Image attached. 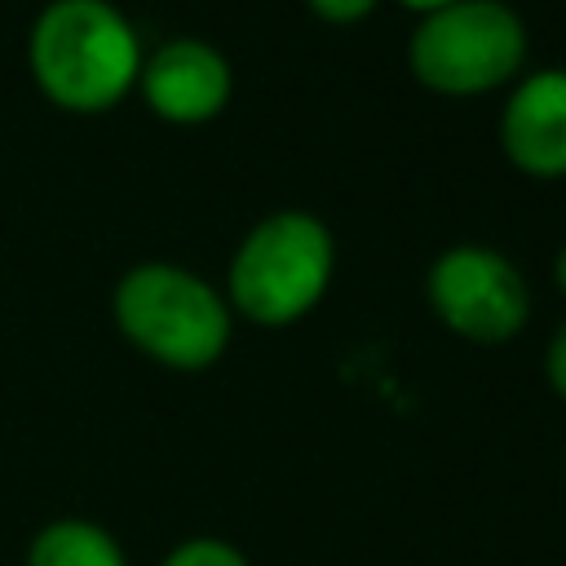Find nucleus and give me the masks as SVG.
I'll return each instance as SVG.
<instances>
[{
    "mask_svg": "<svg viewBox=\"0 0 566 566\" xmlns=\"http://www.w3.org/2000/svg\"><path fill=\"white\" fill-rule=\"evenodd\" d=\"M27 66L57 111L102 115L137 88L142 40L111 0H49L31 22Z\"/></svg>",
    "mask_w": 566,
    "mask_h": 566,
    "instance_id": "obj_1",
    "label": "nucleus"
},
{
    "mask_svg": "<svg viewBox=\"0 0 566 566\" xmlns=\"http://www.w3.org/2000/svg\"><path fill=\"white\" fill-rule=\"evenodd\" d=\"M119 336L168 371H208L234 332L226 296L172 261H137L111 287Z\"/></svg>",
    "mask_w": 566,
    "mask_h": 566,
    "instance_id": "obj_2",
    "label": "nucleus"
},
{
    "mask_svg": "<svg viewBox=\"0 0 566 566\" xmlns=\"http://www.w3.org/2000/svg\"><path fill=\"white\" fill-rule=\"evenodd\" d=\"M332 270V230L305 208H279L239 239L226 270V305L256 327H287L323 301Z\"/></svg>",
    "mask_w": 566,
    "mask_h": 566,
    "instance_id": "obj_3",
    "label": "nucleus"
},
{
    "mask_svg": "<svg viewBox=\"0 0 566 566\" xmlns=\"http://www.w3.org/2000/svg\"><path fill=\"white\" fill-rule=\"evenodd\" d=\"M526 62V27L504 0H455L416 22L411 75L442 97H478L513 84Z\"/></svg>",
    "mask_w": 566,
    "mask_h": 566,
    "instance_id": "obj_4",
    "label": "nucleus"
},
{
    "mask_svg": "<svg viewBox=\"0 0 566 566\" xmlns=\"http://www.w3.org/2000/svg\"><path fill=\"white\" fill-rule=\"evenodd\" d=\"M424 296L438 323L473 345H504L531 318L522 270L486 243H451L424 274Z\"/></svg>",
    "mask_w": 566,
    "mask_h": 566,
    "instance_id": "obj_5",
    "label": "nucleus"
},
{
    "mask_svg": "<svg viewBox=\"0 0 566 566\" xmlns=\"http://www.w3.org/2000/svg\"><path fill=\"white\" fill-rule=\"evenodd\" d=\"M137 93L164 124H208L226 111L234 93V71L226 53L199 35H172L159 49L142 53Z\"/></svg>",
    "mask_w": 566,
    "mask_h": 566,
    "instance_id": "obj_6",
    "label": "nucleus"
},
{
    "mask_svg": "<svg viewBox=\"0 0 566 566\" xmlns=\"http://www.w3.org/2000/svg\"><path fill=\"white\" fill-rule=\"evenodd\" d=\"M500 146L526 177H566V66L531 71L500 111Z\"/></svg>",
    "mask_w": 566,
    "mask_h": 566,
    "instance_id": "obj_7",
    "label": "nucleus"
},
{
    "mask_svg": "<svg viewBox=\"0 0 566 566\" xmlns=\"http://www.w3.org/2000/svg\"><path fill=\"white\" fill-rule=\"evenodd\" d=\"M22 566H128V557L124 544L102 522L66 513L31 535Z\"/></svg>",
    "mask_w": 566,
    "mask_h": 566,
    "instance_id": "obj_8",
    "label": "nucleus"
},
{
    "mask_svg": "<svg viewBox=\"0 0 566 566\" xmlns=\"http://www.w3.org/2000/svg\"><path fill=\"white\" fill-rule=\"evenodd\" d=\"M159 566H252V562L243 557V548H234L221 535H190L172 544Z\"/></svg>",
    "mask_w": 566,
    "mask_h": 566,
    "instance_id": "obj_9",
    "label": "nucleus"
},
{
    "mask_svg": "<svg viewBox=\"0 0 566 566\" xmlns=\"http://www.w3.org/2000/svg\"><path fill=\"white\" fill-rule=\"evenodd\" d=\"M323 22H336V27H345V22H363L380 0H305Z\"/></svg>",
    "mask_w": 566,
    "mask_h": 566,
    "instance_id": "obj_10",
    "label": "nucleus"
},
{
    "mask_svg": "<svg viewBox=\"0 0 566 566\" xmlns=\"http://www.w3.org/2000/svg\"><path fill=\"white\" fill-rule=\"evenodd\" d=\"M544 376H548L553 394L566 402V323L553 332V340H548V349H544Z\"/></svg>",
    "mask_w": 566,
    "mask_h": 566,
    "instance_id": "obj_11",
    "label": "nucleus"
},
{
    "mask_svg": "<svg viewBox=\"0 0 566 566\" xmlns=\"http://www.w3.org/2000/svg\"><path fill=\"white\" fill-rule=\"evenodd\" d=\"M398 4H402V9H411V13H420V18H424V13H433V9H447V4H455V0H398Z\"/></svg>",
    "mask_w": 566,
    "mask_h": 566,
    "instance_id": "obj_12",
    "label": "nucleus"
},
{
    "mask_svg": "<svg viewBox=\"0 0 566 566\" xmlns=\"http://www.w3.org/2000/svg\"><path fill=\"white\" fill-rule=\"evenodd\" d=\"M553 283H557V292L566 296V243H562V252H557V261H553Z\"/></svg>",
    "mask_w": 566,
    "mask_h": 566,
    "instance_id": "obj_13",
    "label": "nucleus"
}]
</instances>
